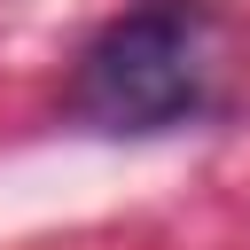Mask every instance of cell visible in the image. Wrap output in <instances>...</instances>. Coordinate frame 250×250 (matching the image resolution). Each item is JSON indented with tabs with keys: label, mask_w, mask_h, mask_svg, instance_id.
I'll return each instance as SVG.
<instances>
[{
	"label": "cell",
	"mask_w": 250,
	"mask_h": 250,
	"mask_svg": "<svg viewBox=\"0 0 250 250\" xmlns=\"http://www.w3.org/2000/svg\"><path fill=\"white\" fill-rule=\"evenodd\" d=\"M203 94H211V8L148 0L86 47L70 109L94 133H164V125H188Z\"/></svg>",
	"instance_id": "1"
}]
</instances>
